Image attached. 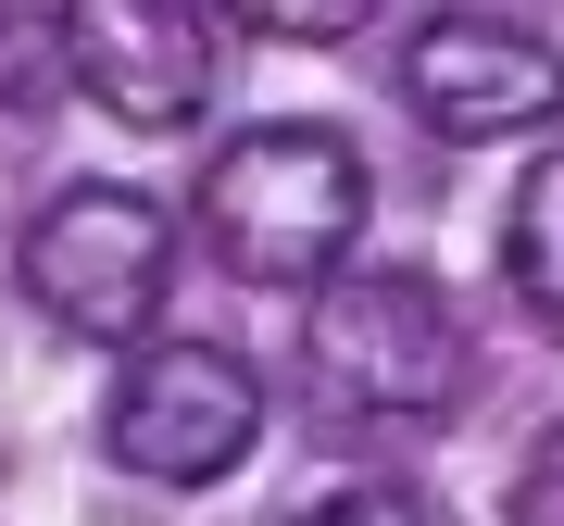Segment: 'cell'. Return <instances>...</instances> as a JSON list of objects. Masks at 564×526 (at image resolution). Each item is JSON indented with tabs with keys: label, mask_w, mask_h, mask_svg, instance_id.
I'll return each instance as SVG.
<instances>
[{
	"label": "cell",
	"mask_w": 564,
	"mask_h": 526,
	"mask_svg": "<svg viewBox=\"0 0 564 526\" xmlns=\"http://www.w3.org/2000/svg\"><path fill=\"white\" fill-rule=\"evenodd\" d=\"M364 201L377 188H364V151L339 125H251L202 176V239L251 288H326V276H351Z\"/></svg>",
	"instance_id": "6da1fadb"
},
{
	"label": "cell",
	"mask_w": 564,
	"mask_h": 526,
	"mask_svg": "<svg viewBox=\"0 0 564 526\" xmlns=\"http://www.w3.org/2000/svg\"><path fill=\"white\" fill-rule=\"evenodd\" d=\"M302 351L351 414H452L464 376H477V339H464L452 288L426 263H351V276H326L314 314H302Z\"/></svg>",
	"instance_id": "7a4b0ae2"
},
{
	"label": "cell",
	"mask_w": 564,
	"mask_h": 526,
	"mask_svg": "<svg viewBox=\"0 0 564 526\" xmlns=\"http://www.w3.org/2000/svg\"><path fill=\"white\" fill-rule=\"evenodd\" d=\"M25 302H39L63 339H139L176 288V213L151 188H63V201L25 226L13 251Z\"/></svg>",
	"instance_id": "3957f363"
},
{
	"label": "cell",
	"mask_w": 564,
	"mask_h": 526,
	"mask_svg": "<svg viewBox=\"0 0 564 526\" xmlns=\"http://www.w3.org/2000/svg\"><path fill=\"white\" fill-rule=\"evenodd\" d=\"M101 439L151 489H214L263 439V376L239 351H214V339H151V351H126V376L101 402Z\"/></svg>",
	"instance_id": "277c9868"
},
{
	"label": "cell",
	"mask_w": 564,
	"mask_h": 526,
	"mask_svg": "<svg viewBox=\"0 0 564 526\" xmlns=\"http://www.w3.org/2000/svg\"><path fill=\"white\" fill-rule=\"evenodd\" d=\"M402 101L440 125V139H527V125L564 113V51L514 13H426L402 39Z\"/></svg>",
	"instance_id": "5b68a950"
},
{
	"label": "cell",
	"mask_w": 564,
	"mask_h": 526,
	"mask_svg": "<svg viewBox=\"0 0 564 526\" xmlns=\"http://www.w3.org/2000/svg\"><path fill=\"white\" fill-rule=\"evenodd\" d=\"M63 63H76V88L113 125L163 139L214 88V13H188V0H76L63 13Z\"/></svg>",
	"instance_id": "8992f818"
},
{
	"label": "cell",
	"mask_w": 564,
	"mask_h": 526,
	"mask_svg": "<svg viewBox=\"0 0 564 526\" xmlns=\"http://www.w3.org/2000/svg\"><path fill=\"white\" fill-rule=\"evenodd\" d=\"M502 276L527 288V314H564V151L514 188V213H502Z\"/></svg>",
	"instance_id": "52a82bcc"
},
{
	"label": "cell",
	"mask_w": 564,
	"mask_h": 526,
	"mask_svg": "<svg viewBox=\"0 0 564 526\" xmlns=\"http://www.w3.org/2000/svg\"><path fill=\"white\" fill-rule=\"evenodd\" d=\"M276 526H440V514H426L414 489H377V476H364V489H326V502L276 514Z\"/></svg>",
	"instance_id": "ba28073f"
},
{
	"label": "cell",
	"mask_w": 564,
	"mask_h": 526,
	"mask_svg": "<svg viewBox=\"0 0 564 526\" xmlns=\"http://www.w3.org/2000/svg\"><path fill=\"white\" fill-rule=\"evenodd\" d=\"M514 526H564V426L527 451V476H514Z\"/></svg>",
	"instance_id": "9c48e42d"
}]
</instances>
